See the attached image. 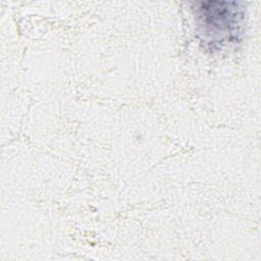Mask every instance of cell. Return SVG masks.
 Segmentation results:
<instances>
[{
  "mask_svg": "<svg viewBox=\"0 0 261 261\" xmlns=\"http://www.w3.org/2000/svg\"><path fill=\"white\" fill-rule=\"evenodd\" d=\"M201 42L211 50H220L241 41L245 10L241 2L201 1L193 6Z\"/></svg>",
  "mask_w": 261,
  "mask_h": 261,
  "instance_id": "1",
  "label": "cell"
}]
</instances>
